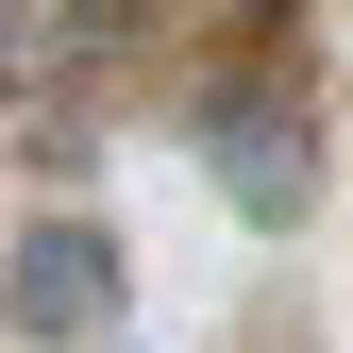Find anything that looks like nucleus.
Here are the masks:
<instances>
[{"label":"nucleus","instance_id":"1","mask_svg":"<svg viewBox=\"0 0 353 353\" xmlns=\"http://www.w3.org/2000/svg\"><path fill=\"white\" fill-rule=\"evenodd\" d=\"M118 303H135V286H118V236H101V219H34V236L0 252V320L51 336V353L118 336Z\"/></svg>","mask_w":353,"mask_h":353},{"label":"nucleus","instance_id":"3","mask_svg":"<svg viewBox=\"0 0 353 353\" xmlns=\"http://www.w3.org/2000/svg\"><path fill=\"white\" fill-rule=\"evenodd\" d=\"M101 51V0H0V101H51Z\"/></svg>","mask_w":353,"mask_h":353},{"label":"nucleus","instance_id":"2","mask_svg":"<svg viewBox=\"0 0 353 353\" xmlns=\"http://www.w3.org/2000/svg\"><path fill=\"white\" fill-rule=\"evenodd\" d=\"M202 152H219V202H236V219H303V185H320V152H303L286 101H236Z\"/></svg>","mask_w":353,"mask_h":353}]
</instances>
